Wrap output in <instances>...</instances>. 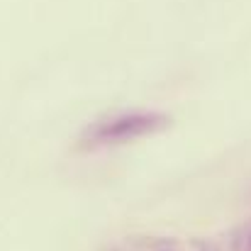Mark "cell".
Returning a JSON list of instances; mask_svg holds the SVG:
<instances>
[{
	"instance_id": "cell-1",
	"label": "cell",
	"mask_w": 251,
	"mask_h": 251,
	"mask_svg": "<svg viewBox=\"0 0 251 251\" xmlns=\"http://www.w3.org/2000/svg\"><path fill=\"white\" fill-rule=\"evenodd\" d=\"M171 125V115L159 110H127L115 112L107 117L95 120L81 134V147L98 149V147H122L151 134H159Z\"/></svg>"
},
{
	"instance_id": "cell-2",
	"label": "cell",
	"mask_w": 251,
	"mask_h": 251,
	"mask_svg": "<svg viewBox=\"0 0 251 251\" xmlns=\"http://www.w3.org/2000/svg\"><path fill=\"white\" fill-rule=\"evenodd\" d=\"M198 251H251V220L239 225L225 237L215 239H198L195 242Z\"/></svg>"
},
{
	"instance_id": "cell-3",
	"label": "cell",
	"mask_w": 251,
	"mask_h": 251,
	"mask_svg": "<svg viewBox=\"0 0 251 251\" xmlns=\"http://www.w3.org/2000/svg\"><path fill=\"white\" fill-rule=\"evenodd\" d=\"M105 251H180L173 237H156V234H142V237H127L125 242H117Z\"/></svg>"
}]
</instances>
